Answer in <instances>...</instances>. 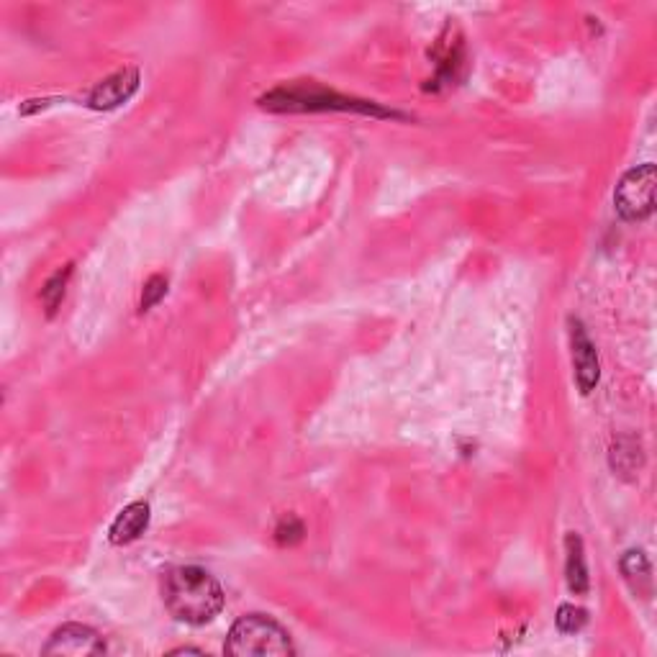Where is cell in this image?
I'll return each mask as SVG.
<instances>
[{"label":"cell","instance_id":"cell-1","mask_svg":"<svg viewBox=\"0 0 657 657\" xmlns=\"http://www.w3.org/2000/svg\"><path fill=\"white\" fill-rule=\"evenodd\" d=\"M165 606L178 622L201 627L224 609V591L208 570L196 565H180L165 575L162 583Z\"/></svg>","mask_w":657,"mask_h":657},{"label":"cell","instance_id":"cell-2","mask_svg":"<svg viewBox=\"0 0 657 657\" xmlns=\"http://www.w3.org/2000/svg\"><path fill=\"white\" fill-rule=\"evenodd\" d=\"M260 106L270 108V111H357L375 113V116H393L391 111H385L375 103L347 98V95L319 88L314 83L280 85V88L270 90L265 98H260Z\"/></svg>","mask_w":657,"mask_h":657},{"label":"cell","instance_id":"cell-3","mask_svg":"<svg viewBox=\"0 0 657 657\" xmlns=\"http://www.w3.org/2000/svg\"><path fill=\"white\" fill-rule=\"evenodd\" d=\"M224 652L234 657H288L296 655V647L273 616L249 614L234 622Z\"/></svg>","mask_w":657,"mask_h":657},{"label":"cell","instance_id":"cell-4","mask_svg":"<svg viewBox=\"0 0 657 657\" xmlns=\"http://www.w3.org/2000/svg\"><path fill=\"white\" fill-rule=\"evenodd\" d=\"M655 165L634 167L619 180L614 190L616 214L624 221H645L655 211Z\"/></svg>","mask_w":657,"mask_h":657},{"label":"cell","instance_id":"cell-5","mask_svg":"<svg viewBox=\"0 0 657 657\" xmlns=\"http://www.w3.org/2000/svg\"><path fill=\"white\" fill-rule=\"evenodd\" d=\"M106 642L95 629L85 624H65L52 634V640L44 645V655H62V657H90L103 655Z\"/></svg>","mask_w":657,"mask_h":657},{"label":"cell","instance_id":"cell-6","mask_svg":"<svg viewBox=\"0 0 657 657\" xmlns=\"http://www.w3.org/2000/svg\"><path fill=\"white\" fill-rule=\"evenodd\" d=\"M570 347H573V365H575V380L581 393H591L601 378V367H598L596 347H593L591 337L586 334L583 324L578 319H570Z\"/></svg>","mask_w":657,"mask_h":657},{"label":"cell","instance_id":"cell-7","mask_svg":"<svg viewBox=\"0 0 657 657\" xmlns=\"http://www.w3.org/2000/svg\"><path fill=\"white\" fill-rule=\"evenodd\" d=\"M139 88V70L134 67H124V70L113 72L106 80L95 85L88 95V106L95 111H111L126 103Z\"/></svg>","mask_w":657,"mask_h":657},{"label":"cell","instance_id":"cell-8","mask_svg":"<svg viewBox=\"0 0 657 657\" xmlns=\"http://www.w3.org/2000/svg\"><path fill=\"white\" fill-rule=\"evenodd\" d=\"M149 527V504L147 501H134V504L126 506L116 521L111 524V537L113 545H129L134 539L142 537Z\"/></svg>","mask_w":657,"mask_h":657},{"label":"cell","instance_id":"cell-9","mask_svg":"<svg viewBox=\"0 0 657 657\" xmlns=\"http://www.w3.org/2000/svg\"><path fill=\"white\" fill-rule=\"evenodd\" d=\"M565 575H568V586L573 593L588 591V568L586 555H583V542L578 534H568L565 537Z\"/></svg>","mask_w":657,"mask_h":657},{"label":"cell","instance_id":"cell-10","mask_svg":"<svg viewBox=\"0 0 657 657\" xmlns=\"http://www.w3.org/2000/svg\"><path fill=\"white\" fill-rule=\"evenodd\" d=\"M622 573L627 578V583L632 586L634 593H650V563H647V557L642 555L640 550H629L627 555L622 557Z\"/></svg>","mask_w":657,"mask_h":657},{"label":"cell","instance_id":"cell-11","mask_svg":"<svg viewBox=\"0 0 657 657\" xmlns=\"http://www.w3.org/2000/svg\"><path fill=\"white\" fill-rule=\"evenodd\" d=\"M70 275H72V267L67 265L65 270L54 273L52 278L47 280V285L42 288V301H44V306H47L49 316L57 311V306H60L62 298H65V285H67V280H70Z\"/></svg>","mask_w":657,"mask_h":657},{"label":"cell","instance_id":"cell-12","mask_svg":"<svg viewBox=\"0 0 657 657\" xmlns=\"http://www.w3.org/2000/svg\"><path fill=\"white\" fill-rule=\"evenodd\" d=\"M555 622H557V629H560V632L575 634V632H581V629L586 627L588 616H586V611L581 609V606L565 604V606H560V609H557Z\"/></svg>","mask_w":657,"mask_h":657},{"label":"cell","instance_id":"cell-13","mask_svg":"<svg viewBox=\"0 0 657 657\" xmlns=\"http://www.w3.org/2000/svg\"><path fill=\"white\" fill-rule=\"evenodd\" d=\"M165 293H167V280L162 278V275H154V278H149L147 285H144L142 303H139V308H142V311H149V308L157 306V303L165 298Z\"/></svg>","mask_w":657,"mask_h":657},{"label":"cell","instance_id":"cell-14","mask_svg":"<svg viewBox=\"0 0 657 657\" xmlns=\"http://www.w3.org/2000/svg\"><path fill=\"white\" fill-rule=\"evenodd\" d=\"M301 534H303V527H301V521L298 519H283L280 521V527H278V532H275V537H278V542H288V545H293V542H298V539H301Z\"/></svg>","mask_w":657,"mask_h":657},{"label":"cell","instance_id":"cell-15","mask_svg":"<svg viewBox=\"0 0 657 657\" xmlns=\"http://www.w3.org/2000/svg\"><path fill=\"white\" fill-rule=\"evenodd\" d=\"M170 655H203V650H196V647H178V650H172Z\"/></svg>","mask_w":657,"mask_h":657}]
</instances>
